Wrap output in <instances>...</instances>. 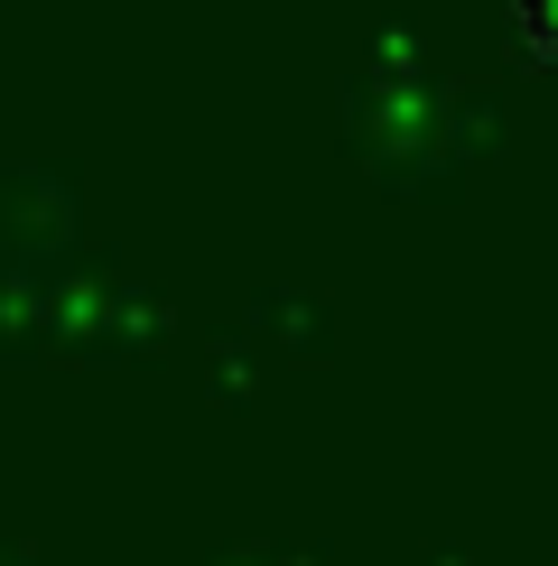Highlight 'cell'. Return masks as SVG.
Returning a JSON list of instances; mask_svg holds the SVG:
<instances>
[{"instance_id": "1", "label": "cell", "mask_w": 558, "mask_h": 566, "mask_svg": "<svg viewBox=\"0 0 558 566\" xmlns=\"http://www.w3.org/2000/svg\"><path fill=\"white\" fill-rule=\"evenodd\" d=\"M512 46L558 75V0H512Z\"/></svg>"}]
</instances>
